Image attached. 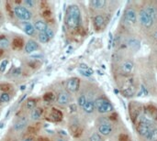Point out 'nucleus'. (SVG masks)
Returning <instances> with one entry per match:
<instances>
[{"instance_id":"f257e3e1","label":"nucleus","mask_w":157,"mask_h":141,"mask_svg":"<svg viewBox=\"0 0 157 141\" xmlns=\"http://www.w3.org/2000/svg\"><path fill=\"white\" fill-rule=\"evenodd\" d=\"M81 22V11L76 5L69 6L65 14V24L69 28H76Z\"/></svg>"},{"instance_id":"f03ea898","label":"nucleus","mask_w":157,"mask_h":141,"mask_svg":"<svg viewBox=\"0 0 157 141\" xmlns=\"http://www.w3.org/2000/svg\"><path fill=\"white\" fill-rule=\"evenodd\" d=\"M14 15L21 21L28 22L31 20L32 17V13L31 11L27 8L25 6H16L13 8Z\"/></svg>"},{"instance_id":"7ed1b4c3","label":"nucleus","mask_w":157,"mask_h":141,"mask_svg":"<svg viewBox=\"0 0 157 141\" xmlns=\"http://www.w3.org/2000/svg\"><path fill=\"white\" fill-rule=\"evenodd\" d=\"M95 108L100 114H108L114 110L112 104L104 98H98L95 101Z\"/></svg>"},{"instance_id":"20e7f679","label":"nucleus","mask_w":157,"mask_h":141,"mask_svg":"<svg viewBox=\"0 0 157 141\" xmlns=\"http://www.w3.org/2000/svg\"><path fill=\"white\" fill-rule=\"evenodd\" d=\"M139 20L145 28H151L153 24V20L152 16L145 11V9H141L139 12Z\"/></svg>"},{"instance_id":"39448f33","label":"nucleus","mask_w":157,"mask_h":141,"mask_svg":"<svg viewBox=\"0 0 157 141\" xmlns=\"http://www.w3.org/2000/svg\"><path fill=\"white\" fill-rule=\"evenodd\" d=\"M152 128H152V126L151 123L148 122V121H146V120H144V121H142V122L138 125V127H137V131H138V133H139L140 135H141V136H147V135L150 133V131H151Z\"/></svg>"},{"instance_id":"423d86ee","label":"nucleus","mask_w":157,"mask_h":141,"mask_svg":"<svg viewBox=\"0 0 157 141\" xmlns=\"http://www.w3.org/2000/svg\"><path fill=\"white\" fill-rule=\"evenodd\" d=\"M136 20H137L136 11L131 8H127L124 12V22L128 25H133L135 24Z\"/></svg>"},{"instance_id":"0eeeda50","label":"nucleus","mask_w":157,"mask_h":141,"mask_svg":"<svg viewBox=\"0 0 157 141\" xmlns=\"http://www.w3.org/2000/svg\"><path fill=\"white\" fill-rule=\"evenodd\" d=\"M79 85H80L79 79L76 77H74V78H71L70 80H68V82L66 83V88L69 92L75 93L79 89Z\"/></svg>"},{"instance_id":"6e6552de","label":"nucleus","mask_w":157,"mask_h":141,"mask_svg":"<svg viewBox=\"0 0 157 141\" xmlns=\"http://www.w3.org/2000/svg\"><path fill=\"white\" fill-rule=\"evenodd\" d=\"M38 50H39V44L35 40H28L27 43L25 44L24 50H25L26 53H28V54H30V53H32V52L36 51Z\"/></svg>"},{"instance_id":"1a4fd4ad","label":"nucleus","mask_w":157,"mask_h":141,"mask_svg":"<svg viewBox=\"0 0 157 141\" xmlns=\"http://www.w3.org/2000/svg\"><path fill=\"white\" fill-rule=\"evenodd\" d=\"M112 126L109 123H102V124L98 127V132L102 136H109L112 133Z\"/></svg>"},{"instance_id":"9d476101","label":"nucleus","mask_w":157,"mask_h":141,"mask_svg":"<svg viewBox=\"0 0 157 141\" xmlns=\"http://www.w3.org/2000/svg\"><path fill=\"white\" fill-rule=\"evenodd\" d=\"M34 28H35V30H37L39 33H42V32H45L46 29L48 28V25L46 23V21L42 20H38L34 22Z\"/></svg>"},{"instance_id":"9b49d317","label":"nucleus","mask_w":157,"mask_h":141,"mask_svg":"<svg viewBox=\"0 0 157 141\" xmlns=\"http://www.w3.org/2000/svg\"><path fill=\"white\" fill-rule=\"evenodd\" d=\"M22 29L23 31L28 35V36H33L35 34V28H34V25L30 22H23V25H22Z\"/></svg>"},{"instance_id":"f8f14e48","label":"nucleus","mask_w":157,"mask_h":141,"mask_svg":"<svg viewBox=\"0 0 157 141\" xmlns=\"http://www.w3.org/2000/svg\"><path fill=\"white\" fill-rule=\"evenodd\" d=\"M70 100H71V98H70L69 94L66 93V92H63V93L59 94L58 98H57V102L61 105H66V104H68L70 103Z\"/></svg>"},{"instance_id":"ddd939ff","label":"nucleus","mask_w":157,"mask_h":141,"mask_svg":"<svg viewBox=\"0 0 157 141\" xmlns=\"http://www.w3.org/2000/svg\"><path fill=\"white\" fill-rule=\"evenodd\" d=\"M133 62L131 61H125L121 64V70L123 74H131L133 70Z\"/></svg>"},{"instance_id":"4468645a","label":"nucleus","mask_w":157,"mask_h":141,"mask_svg":"<svg viewBox=\"0 0 157 141\" xmlns=\"http://www.w3.org/2000/svg\"><path fill=\"white\" fill-rule=\"evenodd\" d=\"M27 125H28V120L25 117L20 118V120H17L16 122V124L14 125V129L17 131H21L26 128Z\"/></svg>"},{"instance_id":"2eb2a0df","label":"nucleus","mask_w":157,"mask_h":141,"mask_svg":"<svg viewBox=\"0 0 157 141\" xmlns=\"http://www.w3.org/2000/svg\"><path fill=\"white\" fill-rule=\"evenodd\" d=\"M128 47H129L131 50L137 51V50H139L140 47H141V42H140L137 39L131 38V39H129V40H128Z\"/></svg>"},{"instance_id":"dca6fc26","label":"nucleus","mask_w":157,"mask_h":141,"mask_svg":"<svg viewBox=\"0 0 157 141\" xmlns=\"http://www.w3.org/2000/svg\"><path fill=\"white\" fill-rule=\"evenodd\" d=\"M84 111L87 114H91L94 112V110L96 109L95 108V102L92 101V100H87L85 104L84 105V107H83Z\"/></svg>"},{"instance_id":"f3484780","label":"nucleus","mask_w":157,"mask_h":141,"mask_svg":"<svg viewBox=\"0 0 157 141\" xmlns=\"http://www.w3.org/2000/svg\"><path fill=\"white\" fill-rule=\"evenodd\" d=\"M107 2L105 0H93V1L90 2V5L93 8L95 9H100L103 8L105 6H106Z\"/></svg>"},{"instance_id":"a211bd4d","label":"nucleus","mask_w":157,"mask_h":141,"mask_svg":"<svg viewBox=\"0 0 157 141\" xmlns=\"http://www.w3.org/2000/svg\"><path fill=\"white\" fill-rule=\"evenodd\" d=\"M104 22H105V19L102 15H97L94 17V24H95V27L97 28H100L104 25Z\"/></svg>"},{"instance_id":"6ab92c4d","label":"nucleus","mask_w":157,"mask_h":141,"mask_svg":"<svg viewBox=\"0 0 157 141\" xmlns=\"http://www.w3.org/2000/svg\"><path fill=\"white\" fill-rule=\"evenodd\" d=\"M135 93H136V88L133 85H129V87L125 88V89L122 91V94H123L127 97H130V96L134 95Z\"/></svg>"},{"instance_id":"aec40b11","label":"nucleus","mask_w":157,"mask_h":141,"mask_svg":"<svg viewBox=\"0 0 157 141\" xmlns=\"http://www.w3.org/2000/svg\"><path fill=\"white\" fill-rule=\"evenodd\" d=\"M145 11L152 16V19L154 20L155 19H157V10L154 7H152V6H148L146 8H145Z\"/></svg>"},{"instance_id":"412c9836","label":"nucleus","mask_w":157,"mask_h":141,"mask_svg":"<svg viewBox=\"0 0 157 141\" xmlns=\"http://www.w3.org/2000/svg\"><path fill=\"white\" fill-rule=\"evenodd\" d=\"M42 109L41 108H34L32 110V113H31V119L36 121V120H39L42 116Z\"/></svg>"},{"instance_id":"4be33fe9","label":"nucleus","mask_w":157,"mask_h":141,"mask_svg":"<svg viewBox=\"0 0 157 141\" xmlns=\"http://www.w3.org/2000/svg\"><path fill=\"white\" fill-rule=\"evenodd\" d=\"M151 141H157V128H152L146 136Z\"/></svg>"},{"instance_id":"5701e85b","label":"nucleus","mask_w":157,"mask_h":141,"mask_svg":"<svg viewBox=\"0 0 157 141\" xmlns=\"http://www.w3.org/2000/svg\"><path fill=\"white\" fill-rule=\"evenodd\" d=\"M38 40H39V41H40L41 43H43V44L50 41V39H49V37L47 36V35L45 34V32L39 33V35H38Z\"/></svg>"},{"instance_id":"b1692460","label":"nucleus","mask_w":157,"mask_h":141,"mask_svg":"<svg viewBox=\"0 0 157 141\" xmlns=\"http://www.w3.org/2000/svg\"><path fill=\"white\" fill-rule=\"evenodd\" d=\"M9 46V40L6 37L0 38V49H7Z\"/></svg>"},{"instance_id":"393cba45","label":"nucleus","mask_w":157,"mask_h":141,"mask_svg":"<svg viewBox=\"0 0 157 141\" xmlns=\"http://www.w3.org/2000/svg\"><path fill=\"white\" fill-rule=\"evenodd\" d=\"M78 72L80 73V74H82L83 76L85 77H90L93 74V70L92 69H87V70H78Z\"/></svg>"},{"instance_id":"a878e982","label":"nucleus","mask_w":157,"mask_h":141,"mask_svg":"<svg viewBox=\"0 0 157 141\" xmlns=\"http://www.w3.org/2000/svg\"><path fill=\"white\" fill-rule=\"evenodd\" d=\"M86 101H87V99H86L85 95V94H81V95L78 97V99H77V104H78L79 106L84 107V105L85 104Z\"/></svg>"},{"instance_id":"bb28decb","label":"nucleus","mask_w":157,"mask_h":141,"mask_svg":"<svg viewBox=\"0 0 157 141\" xmlns=\"http://www.w3.org/2000/svg\"><path fill=\"white\" fill-rule=\"evenodd\" d=\"M10 100V95L8 93H3L0 95V103H8Z\"/></svg>"},{"instance_id":"cd10ccee","label":"nucleus","mask_w":157,"mask_h":141,"mask_svg":"<svg viewBox=\"0 0 157 141\" xmlns=\"http://www.w3.org/2000/svg\"><path fill=\"white\" fill-rule=\"evenodd\" d=\"M35 105H36V101L34 99H31V100H29L27 102V104H26V107L29 110L31 109H34L35 108Z\"/></svg>"},{"instance_id":"c85d7f7f","label":"nucleus","mask_w":157,"mask_h":141,"mask_svg":"<svg viewBox=\"0 0 157 141\" xmlns=\"http://www.w3.org/2000/svg\"><path fill=\"white\" fill-rule=\"evenodd\" d=\"M149 110H147L150 114L151 116H152L153 118H157V109L153 106H148Z\"/></svg>"},{"instance_id":"c756f323","label":"nucleus","mask_w":157,"mask_h":141,"mask_svg":"<svg viewBox=\"0 0 157 141\" xmlns=\"http://www.w3.org/2000/svg\"><path fill=\"white\" fill-rule=\"evenodd\" d=\"M143 96L148 95V91H147V89L143 85L141 86V88H140V92L138 93V96H143Z\"/></svg>"},{"instance_id":"7c9ffc66","label":"nucleus","mask_w":157,"mask_h":141,"mask_svg":"<svg viewBox=\"0 0 157 141\" xmlns=\"http://www.w3.org/2000/svg\"><path fill=\"white\" fill-rule=\"evenodd\" d=\"M23 3L26 6V8H33L36 5V1H34V0H25Z\"/></svg>"},{"instance_id":"2f4dec72","label":"nucleus","mask_w":157,"mask_h":141,"mask_svg":"<svg viewBox=\"0 0 157 141\" xmlns=\"http://www.w3.org/2000/svg\"><path fill=\"white\" fill-rule=\"evenodd\" d=\"M45 34H46L47 36L49 37V39H50V40H51V39H52V38H54V30H52V28H49V27H48V28L46 29Z\"/></svg>"},{"instance_id":"473e14b6","label":"nucleus","mask_w":157,"mask_h":141,"mask_svg":"<svg viewBox=\"0 0 157 141\" xmlns=\"http://www.w3.org/2000/svg\"><path fill=\"white\" fill-rule=\"evenodd\" d=\"M8 60H4V61L1 62V64H0V72L4 73L5 70H6V68H7V66H8Z\"/></svg>"},{"instance_id":"72a5a7b5","label":"nucleus","mask_w":157,"mask_h":141,"mask_svg":"<svg viewBox=\"0 0 157 141\" xmlns=\"http://www.w3.org/2000/svg\"><path fill=\"white\" fill-rule=\"evenodd\" d=\"M90 141H102L100 136L97 133H94L91 136H90Z\"/></svg>"},{"instance_id":"f704fd0d","label":"nucleus","mask_w":157,"mask_h":141,"mask_svg":"<svg viewBox=\"0 0 157 141\" xmlns=\"http://www.w3.org/2000/svg\"><path fill=\"white\" fill-rule=\"evenodd\" d=\"M21 74V69L20 68H15L13 70V75H20Z\"/></svg>"},{"instance_id":"c9c22d12","label":"nucleus","mask_w":157,"mask_h":141,"mask_svg":"<svg viewBox=\"0 0 157 141\" xmlns=\"http://www.w3.org/2000/svg\"><path fill=\"white\" fill-rule=\"evenodd\" d=\"M119 140L120 141H128V136L126 135H120Z\"/></svg>"},{"instance_id":"e433bc0d","label":"nucleus","mask_w":157,"mask_h":141,"mask_svg":"<svg viewBox=\"0 0 157 141\" xmlns=\"http://www.w3.org/2000/svg\"><path fill=\"white\" fill-rule=\"evenodd\" d=\"M25 89H26V86H25V85H23V86H20V90H21V91H24Z\"/></svg>"},{"instance_id":"4c0bfd02","label":"nucleus","mask_w":157,"mask_h":141,"mask_svg":"<svg viewBox=\"0 0 157 141\" xmlns=\"http://www.w3.org/2000/svg\"><path fill=\"white\" fill-rule=\"evenodd\" d=\"M154 38H155V40H157V30L154 32Z\"/></svg>"},{"instance_id":"58836bf2","label":"nucleus","mask_w":157,"mask_h":141,"mask_svg":"<svg viewBox=\"0 0 157 141\" xmlns=\"http://www.w3.org/2000/svg\"><path fill=\"white\" fill-rule=\"evenodd\" d=\"M57 141H66L65 139H63V138H58Z\"/></svg>"},{"instance_id":"ea45409f","label":"nucleus","mask_w":157,"mask_h":141,"mask_svg":"<svg viewBox=\"0 0 157 141\" xmlns=\"http://www.w3.org/2000/svg\"><path fill=\"white\" fill-rule=\"evenodd\" d=\"M23 141H32V139H30V138H26V139H24Z\"/></svg>"}]
</instances>
